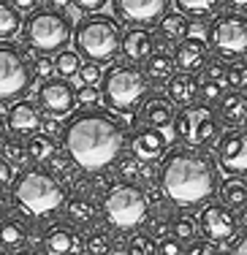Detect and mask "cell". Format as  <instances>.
Wrapping results in <instances>:
<instances>
[{"label": "cell", "mask_w": 247, "mask_h": 255, "mask_svg": "<svg viewBox=\"0 0 247 255\" xmlns=\"http://www.w3.org/2000/svg\"><path fill=\"white\" fill-rule=\"evenodd\" d=\"M104 71H101L98 63H84V68L79 71V84L82 87H98V84H104Z\"/></svg>", "instance_id": "obj_40"}, {"label": "cell", "mask_w": 247, "mask_h": 255, "mask_svg": "<svg viewBox=\"0 0 247 255\" xmlns=\"http://www.w3.org/2000/svg\"><path fill=\"white\" fill-rule=\"evenodd\" d=\"M76 52L82 57H87V63H112L120 52H123V38L125 33H120L117 19L104 14L87 16L79 27H76Z\"/></svg>", "instance_id": "obj_6"}, {"label": "cell", "mask_w": 247, "mask_h": 255, "mask_svg": "<svg viewBox=\"0 0 247 255\" xmlns=\"http://www.w3.org/2000/svg\"><path fill=\"white\" fill-rule=\"evenodd\" d=\"M226 3H228V11H237V14L247 16V0H226Z\"/></svg>", "instance_id": "obj_52"}, {"label": "cell", "mask_w": 247, "mask_h": 255, "mask_svg": "<svg viewBox=\"0 0 247 255\" xmlns=\"http://www.w3.org/2000/svg\"><path fill=\"white\" fill-rule=\"evenodd\" d=\"M71 5H74V0H46V8L57 11V14H65V11H71Z\"/></svg>", "instance_id": "obj_50"}, {"label": "cell", "mask_w": 247, "mask_h": 255, "mask_svg": "<svg viewBox=\"0 0 247 255\" xmlns=\"http://www.w3.org/2000/svg\"><path fill=\"white\" fill-rule=\"evenodd\" d=\"M234 255H247V234L237 239V245H234Z\"/></svg>", "instance_id": "obj_53"}, {"label": "cell", "mask_w": 247, "mask_h": 255, "mask_svg": "<svg viewBox=\"0 0 247 255\" xmlns=\"http://www.w3.org/2000/svg\"><path fill=\"white\" fill-rule=\"evenodd\" d=\"M27 239V228L16 217H3V250H19Z\"/></svg>", "instance_id": "obj_29"}, {"label": "cell", "mask_w": 247, "mask_h": 255, "mask_svg": "<svg viewBox=\"0 0 247 255\" xmlns=\"http://www.w3.org/2000/svg\"><path fill=\"white\" fill-rule=\"evenodd\" d=\"M166 98L179 109L196 106V98H201V82H198L193 74L177 71V76L166 84Z\"/></svg>", "instance_id": "obj_20"}, {"label": "cell", "mask_w": 247, "mask_h": 255, "mask_svg": "<svg viewBox=\"0 0 247 255\" xmlns=\"http://www.w3.org/2000/svg\"><path fill=\"white\" fill-rule=\"evenodd\" d=\"M65 217H68L71 226L87 228V226H93L95 217H98V206L90 201V198L76 196V198H71V201L65 204Z\"/></svg>", "instance_id": "obj_25"}, {"label": "cell", "mask_w": 247, "mask_h": 255, "mask_svg": "<svg viewBox=\"0 0 247 255\" xmlns=\"http://www.w3.org/2000/svg\"><path fill=\"white\" fill-rule=\"evenodd\" d=\"M106 3H109V0H74V5H76V8L84 11V14H93V16L98 14V11L104 8Z\"/></svg>", "instance_id": "obj_46"}, {"label": "cell", "mask_w": 247, "mask_h": 255, "mask_svg": "<svg viewBox=\"0 0 247 255\" xmlns=\"http://www.w3.org/2000/svg\"><path fill=\"white\" fill-rule=\"evenodd\" d=\"M158 185L163 187V196L179 209H193V206L207 204L220 190L215 163L196 149L168 152L160 166Z\"/></svg>", "instance_id": "obj_2"}, {"label": "cell", "mask_w": 247, "mask_h": 255, "mask_svg": "<svg viewBox=\"0 0 247 255\" xmlns=\"http://www.w3.org/2000/svg\"><path fill=\"white\" fill-rule=\"evenodd\" d=\"M174 68H177V63H174V54H168L163 49H158L149 57V63L144 65V71H147V76H149V82L152 84H168L174 76Z\"/></svg>", "instance_id": "obj_24"}, {"label": "cell", "mask_w": 247, "mask_h": 255, "mask_svg": "<svg viewBox=\"0 0 247 255\" xmlns=\"http://www.w3.org/2000/svg\"><path fill=\"white\" fill-rule=\"evenodd\" d=\"M11 3H14L19 11H30V14H35V11H38V3H41V0H11Z\"/></svg>", "instance_id": "obj_51"}, {"label": "cell", "mask_w": 247, "mask_h": 255, "mask_svg": "<svg viewBox=\"0 0 247 255\" xmlns=\"http://www.w3.org/2000/svg\"><path fill=\"white\" fill-rule=\"evenodd\" d=\"M245 128H247V120H245Z\"/></svg>", "instance_id": "obj_56"}, {"label": "cell", "mask_w": 247, "mask_h": 255, "mask_svg": "<svg viewBox=\"0 0 247 255\" xmlns=\"http://www.w3.org/2000/svg\"><path fill=\"white\" fill-rule=\"evenodd\" d=\"M41 130H44V136L46 138H52V136H60V133H63L65 136V128H63V120H57V117H46L44 120V128H41Z\"/></svg>", "instance_id": "obj_45"}, {"label": "cell", "mask_w": 247, "mask_h": 255, "mask_svg": "<svg viewBox=\"0 0 247 255\" xmlns=\"http://www.w3.org/2000/svg\"><path fill=\"white\" fill-rule=\"evenodd\" d=\"M141 117H144V123H147V128L166 130V128H174L177 114H174V103L168 98H163V95H158V98H149L147 103H144Z\"/></svg>", "instance_id": "obj_22"}, {"label": "cell", "mask_w": 247, "mask_h": 255, "mask_svg": "<svg viewBox=\"0 0 247 255\" xmlns=\"http://www.w3.org/2000/svg\"><path fill=\"white\" fill-rule=\"evenodd\" d=\"M168 149L166 130H155V128H138L130 138V152H133L141 163H155L163 157Z\"/></svg>", "instance_id": "obj_18"}, {"label": "cell", "mask_w": 247, "mask_h": 255, "mask_svg": "<svg viewBox=\"0 0 247 255\" xmlns=\"http://www.w3.org/2000/svg\"><path fill=\"white\" fill-rule=\"evenodd\" d=\"M174 136L190 149L209 147L220 136V117L212 112L209 103H196V106L179 109L174 120Z\"/></svg>", "instance_id": "obj_8"}, {"label": "cell", "mask_w": 247, "mask_h": 255, "mask_svg": "<svg viewBox=\"0 0 247 255\" xmlns=\"http://www.w3.org/2000/svg\"><path fill=\"white\" fill-rule=\"evenodd\" d=\"M185 255H220V250L212 245V242H193V245L185 250Z\"/></svg>", "instance_id": "obj_44"}, {"label": "cell", "mask_w": 247, "mask_h": 255, "mask_svg": "<svg viewBox=\"0 0 247 255\" xmlns=\"http://www.w3.org/2000/svg\"><path fill=\"white\" fill-rule=\"evenodd\" d=\"M128 255H158V245L149 234H133L128 242Z\"/></svg>", "instance_id": "obj_36"}, {"label": "cell", "mask_w": 247, "mask_h": 255, "mask_svg": "<svg viewBox=\"0 0 247 255\" xmlns=\"http://www.w3.org/2000/svg\"><path fill=\"white\" fill-rule=\"evenodd\" d=\"M209 52H212V46H209L207 38L190 35L188 41L174 46V63H177V68L182 71V74H193V71H198V68L204 71V65L209 63Z\"/></svg>", "instance_id": "obj_17"}, {"label": "cell", "mask_w": 247, "mask_h": 255, "mask_svg": "<svg viewBox=\"0 0 247 255\" xmlns=\"http://www.w3.org/2000/svg\"><path fill=\"white\" fill-rule=\"evenodd\" d=\"M14 201L33 220H46L65 206V190L60 179L41 168H27L14 182Z\"/></svg>", "instance_id": "obj_3"}, {"label": "cell", "mask_w": 247, "mask_h": 255, "mask_svg": "<svg viewBox=\"0 0 247 255\" xmlns=\"http://www.w3.org/2000/svg\"><path fill=\"white\" fill-rule=\"evenodd\" d=\"M0 182H3V193H8V187H11V163L8 160L0 163Z\"/></svg>", "instance_id": "obj_49"}, {"label": "cell", "mask_w": 247, "mask_h": 255, "mask_svg": "<svg viewBox=\"0 0 247 255\" xmlns=\"http://www.w3.org/2000/svg\"><path fill=\"white\" fill-rule=\"evenodd\" d=\"M201 98L204 101H223L226 98V84H218V82H201Z\"/></svg>", "instance_id": "obj_43"}, {"label": "cell", "mask_w": 247, "mask_h": 255, "mask_svg": "<svg viewBox=\"0 0 247 255\" xmlns=\"http://www.w3.org/2000/svg\"><path fill=\"white\" fill-rule=\"evenodd\" d=\"M87 250V242L79 236L71 223H55L44 234V253L46 255H82Z\"/></svg>", "instance_id": "obj_16"}, {"label": "cell", "mask_w": 247, "mask_h": 255, "mask_svg": "<svg viewBox=\"0 0 247 255\" xmlns=\"http://www.w3.org/2000/svg\"><path fill=\"white\" fill-rule=\"evenodd\" d=\"M22 255H33V253H22Z\"/></svg>", "instance_id": "obj_55"}, {"label": "cell", "mask_w": 247, "mask_h": 255, "mask_svg": "<svg viewBox=\"0 0 247 255\" xmlns=\"http://www.w3.org/2000/svg\"><path fill=\"white\" fill-rule=\"evenodd\" d=\"M35 101L44 109L49 117H65V114L74 112L76 106V90L68 79L55 76L49 82H41L38 93H35Z\"/></svg>", "instance_id": "obj_14"}, {"label": "cell", "mask_w": 247, "mask_h": 255, "mask_svg": "<svg viewBox=\"0 0 247 255\" xmlns=\"http://www.w3.org/2000/svg\"><path fill=\"white\" fill-rule=\"evenodd\" d=\"M220 204L228 209H245L247 206V179L231 177L220 185Z\"/></svg>", "instance_id": "obj_28"}, {"label": "cell", "mask_w": 247, "mask_h": 255, "mask_svg": "<svg viewBox=\"0 0 247 255\" xmlns=\"http://www.w3.org/2000/svg\"><path fill=\"white\" fill-rule=\"evenodd\" d=\"M65 149L74 157L76 168L87 174H101L120 160L125 144V128L106 112H82L65 125Z\"/></svg>", "instance_id": "obj_1"}, {"label": "cell", "mask_w": 247, "mask_h": 255, "mask_svg": "<svg viewBox=\"0 0 247 255\" xmlns=\"http://www.w3.org/2000/svg\"><path fill=\"white\" fill-rule=\"evenodd\" d=\"M93 187H95V193H109L112 190V177L106 171L95 174V177H93Z\"/></svg>", "instance_id": "obj_48"}, {"label": "cell", "mask_w": 247, "mask_h": 255, "mask_svg": "<svg viewBox=\"0 0 247 255\" xmlns=\"http://www.w3.org/2000/svg\"><path fill=\"white\" fill-rule=\"evenodd\" d=\"M74 157H71L68 149H57L55 155L46 160V171L49 174H55V177H68L71 171H74Z\"/></svg>", "instance_id": "obj_33"}, {"label": "cell", "mask_w": 247, "mask_h": 255, "mask_svg": "<svg viewBox=\"0 0 247 255\" xmlns=\"http://www.w3.org/2000/svg\"><path fill=\"white\" fill-rule=\"evenodd\" d=\"M239 226L247 228V206H245V209H239Z\"/></svg>", "instance_id": "obj_54"}, {"label": "cell", "mask_w": 247, "mask_h": 255, "mask_svg": "<svg viewBox=\"0 0 247 255\" xmlns=\"http://www.w3.org/2000/svg\"><path fill=\"white\" fill-rule=\"evenodd\" d=\"M74 27L65 14H57L52 8H38L35 14H27L25 27H22V44L38 57L65 52V46L74 38Z\"/></svg>", "instance_id": "obj_5"}, {"label": "cell", "mask_w": 247, "mask_h": 255, "mask_svg": "<svg viewBox=\"0 0 247 255\" xmlns=\"http://www.w3.org/2000/svg\"><path fill=\"white\" fill-rule=\"evenodd\" d=\"M226 0H174L179 14L190 16V19H215L220 14Z\"/></svg>", "instance_id": "obj_26"}, {"label": "cell", "mask_w": 247, "mask_h": 255, "mask_svg": "<svg viewBox=\"0 0 247 255\" xmlns=\"http://www.w3.org/2000/svg\"><path fill=\"white\" fill-rule=\"evenodd\" d=\"M190 33H193L190 16L179 14V11H171L158 25V46L163 49V44H182V41L190 38Z\"/></svg>", "instance_id": "obj_21"}, {"label": "cell", "mask_w": 247, "mask_h": 255, "mask_svg": "<svg viewBox=\"0 0 247 255\" xmlns=\"http://www.w3.org/2000/svg\"><path fill=\"white\" fill-rule=\"evenodd\" d=\"M101 101H104V90L101 87H79L76 90V103L84 106V112H93Z\"/></svg>", "instance_id": "obj_39"}, {"label": "cell", "mask_w": 247, "mask_h": 255, "mask_svg": "<svg viewBox=\"0 0 247 255\" xmlns=\"http://www.w3.org/2000/svg\"><path fill=\"white\" fill-rule=\"evenodd\" d=\"M55 152H57V147H55V141H52V138H46V136L27 138V157L33 163H46Z\"/></svg>", "instance_id": "obj_31"}, {"label": "cell", "mask_w": 247, "mask_h": 255, "mask_svg": "<svg viewBox=\"0 0 247 255\" xmlns=\"http://www.w3.org/2000/svg\"><path fill=\"white\" fill-rule=\"evenodd\" d=\"M44 114H41V106L38 101H30V98H22L16 103H3V125L5 130H11L14 136H25V138H33L35 133L44 128Z\"/></svg>", "instance_id": "obj_13"}, {"label": "cell", "mask_w": 247, "mask_h": 255, "mask_svg": "<svg viewBox=\"0 0 247 255\" xmlns=\"http://www.w3.org/2000/svg\"><path fill=\"white\" fill-rule=\"evenodd\" d=\"M114 171H117V177L120 179H125V182H133L141 177V160L130 152V155H120V160L114 163Z\"/></svg>", "instance_id": "obj_32"}, {"label": "cell", "mask_w": 247, "mask_h": 255, "mask_svg": "<svg viewBox=\"0 0 247 255\" xmlns=\"http://www.w3.org/2000/svg\"><path fill=\"white\" fill-rule=\"evenodd\" d=\"M33 71H35V79L49 82V79H55V74H57V65H55V60H52V57H35Z\"/></svg>", "instance_id": "obj_42"}, {"label": "cell", "mask_w": 247, "mask_h": 255, "mask_svg": "<svg viewBox=\"0 0 247 255\" xmlns=\"http://www.w3.org/2000/svg\"><path fill=\"white\" fill-rule=\"evenodd\" d=\"M226 84L234 90V93H242L247 87V63L245 60H237V63H228V79Z\"/></svg>", "instance_id": "obj_37"}, {"label": "cell", "mask_w": 247, "mask_h": 255, "mask_svg": "<svg viewBox=\"0 0 247 255\" xmlns=\"http://www.w3.org/2000/svg\"><path fill=\"white\" fill-rule=\"evenodd\" d=\"M158 255H182V247H179V239H171V236H166V239H160V245H158Z\"/></svg>", "instance_id": "obj_47"}, {"label": "cell", "mask_w": 247, "mask_h": 255, "mask_svg": "<svg viewBox=\"0 0 247 255\" xmlns=\"http://www.w3.org/2000/svg\"><path fill=\"white\" fill-rule=\"evenodd\" d=\"M3 160L14 163V166H25V163H27V147H22L19 141L5 138V141H3Z\"/></svg>", "instance_id": "obj_41"}, {"label": "cell", "mask_w": 247, "mask_h": 255, "mask_svg": "<svg viewBox=\"0 0 247 255\" xmlns=\"http://www.w3.org/2000/svg\"><path fill=\"white\" fill-rule=\"evenodd\" d=\"M218 117L226 125H242L247 120V95L245 93H226V98L218 106Z\"/></svg>", "instance_id": "obj_23"}, {"label": "cell", "mask_w": 247, "mask_h": 255, "mask_svg": "<svg viewBox=\"0 0 247 255\" xmlns=\"http://www.w3.org/2000/svg\"><path fill=\"white\" fill-rule=\"evenodd\" d=\"M149 82L147 71L136 68L130 63H117L106 71L104 76V103L112 109V112L120 114H130L136 109H144V103L149 101Z\"/></svg>", "instance_id": "obj_4"}, {"label": "cell", "mask_w": 247, "mask_h": 255, "mask_svg": "<svg viewBox=\"0 0 247 255\" xmlns=\"http://www.w3.org/2000/svg\"><path fill=\"white\" fill-rule=\"evenodd\" d=\"M171 0H112V8L120 22L130 27H149L166 19Z\"/></svg>", "instance_id": "obj_11"}, {"label": "cell", "mask_w": 247, "mask_h": 255, "mask_svg": "<svg viewBox=\"0 0 247 255\" xmlns=\"http://www.w3.org/2000/svg\"><path fill=\"white\" fill-rule=\"evenodd\" d=\"M55 65H57V76H63V79L79 76V71L84 68V65H82V54L76 52V49L60 52L57 57H55Z\"/></svg>", "instance_id": "obj_30"}, {"label": "cell", "mask_w": 247, "mask_h": 255, "mask_svg": "<svg viewBox=\"0 0 247 255\" xmlns=\"http://www.w3.org/2000/svg\"><path fill=\"white\" fill-rule=\"evenodd\" d=\"M171 228H174V239H179V242H190V245H193V236H196V231H201V228H198V223L193 220V217H188V215L174 217Z\"/></svg>", "instance_id": "obj_35"}, {"label": "cell", "mask_w": 247, "mask_h": 255, "mask_svg": "<svg viewBox=\"0 0 247 255\" xmlns=\"http://www.w3.org/2000/svg\"><path fill=\"white\" fill-rule=\"evenodd\" d=\"M198 228L207 236V242H212V245H226V242L237 239V234L242 226H239V217L234 215L228 206L212 204V206H207V209H201V215H198Z\"/></svg>", "instance_id": "obj_12"}, {"label": "cell", "mask_w": 247, "mask_h": 255, "mask_svg": "<svg viewBox=\"0 0 247 255\" xmlns=\"http://www.w3.org/2000/svg\"><path fill=\"white\" fill-rule=\"evenodd\" d=\"M228 79V65L223 60H209L201 71V82H218V84H226Z\"/></svg>", "instance_id": "obj_38"}, {"label": "cell", "mask_w": 247, "mask_h": 255, "mask_svg": "<svg viewBox=\"0 0 247 255\" xmlns=\"http://www.w3.org/2000/svg\"><path fill=\"white\" fill-rule=\"evenodd\" d=\"M35 71L27 63L25 52L14 44H0V98L3 103L22 101L33 87Z\"/></svg>", "instance_id": "obj_10"}, {"label": "cell", "mask_w": 247, "mask_h": 255, "mask_svg": "<svg viewBox=\"0 0 247 255\" xmlns=\"http://www.w3.org/2000/svg\"><path fill=\"white\" fill-rule=\"evenodd\" d=\"M104 217L114 231H133L149 217V198L138 185L123 182L104 196Z\"/></svg>", "instance_id": "obj_7"}, {"label": "cell", "mask_w": 247, "mask_h": 255, "mask_svg": "<svg viewBox=\"0 0 247 255\" xmlns=\"http://www.w3.org/2000/svg\"><path fill=\"white\" fill-rule=\"evenodd\" d=\"M207 41L218 60H242L247 54V16L237 11H220L207 27Z\"/></svg>", "instance_id": "obj_9"}, {"label": "cell", "mask_w": 247, "mask_h": 255, "mask_svg": "<svg viewBox=\"0 0 247 255\" xmlns=\"http://www.w3.org/2000/svg\"><path fill=\"white\" fill-rule=\"evenodd\" d=\"M22 27H25L22 11L16 8L11 0H3V3H0V38H3L5 44H11L14 35H22Z\"/></svg>", "instance_id": "obj_27"}, {"label": "cell", "mask_w": 247, "mask_h": 255, "mask_svg": "<svg viewBox=\"0 0 247 255\" xmlns=\"http://www.w3.org/2000/svg\"><path fill=\"white\" fill-rule=\"evenodd\" d=\"M218 163L226 174H247V130H228L218 141Z\"/></svg>", "instance_id": "obj_15"}, {"label": "cell", "mask_w": 247, "mask_h": 255, "mask_svg": "<svg viewBox=\"0 0 247 255\" xmlns=\"http://www.w3.org/2000/svg\"><path fill=\"white\" fill-rule=\"evenodd\" d=\"M158 52V38L147 27H130L123 38V54L130 63H149V57Z\"/></svg>", "instance_id": "obj_19"}, {"label": "cell", "mask_w": 247, "mask_h": 255, "mask_svg": "<svg viewBox=\"0 0 247 255\" xmlns=\"http://www.w3.org/2000/svg\"><path fill=\"white\" fill-rule=\"evenodd\" d=\"M87 255H112L114 247H112V236L106 231H93L87 236Z\"/></svg>", "instance_id": "obj_34"}]
</instances>
